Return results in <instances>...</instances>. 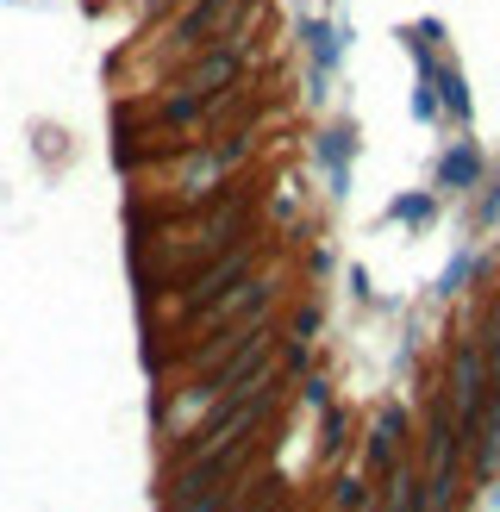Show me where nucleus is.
Masks as SVG:
<instances>
[{
	"mask_svg": "<svg viewBox=\"0 0 500 512\" xmlns=\"http://www.w3.org/2000/svg\"><path fill=\"white\" fill-rule=\"evenodd\" d=\"M357 157H363V138L350 119H325L313 132V175H319V194L344 207L350 200V182H357Z\"/></svg>",
	"mask_w": 500,
	"mask_h": 512,
	"instance_id": "obj_1",
	"label": "nucleus"
},
{
	"mask_svg": "<svg viewBox=\"0 0 500 512\" xmlns=\"http://www.w3.org/2000/svg\"><path fill=\"white\" fill-rule=\"evenodd\" d=\"M294 38H300V50H307V69H319V75H344V63H350V19L338 13V7H325V13H307V19H294Z\"/></svg>",
	"mask_w": 500,
	"mask_h": 512,
	"instance_id": "obj_2",
	"label": "nucleus"
},
{
	"mask_svg": "<svg viewBox=\"0 0 500 512\" xmlns=\"http://www.w3.org/2000/svg\"><path fill=\"white\" fill-rule=\"evenodd\" d=\"M482 175H488V150H482V138H450L438 157H432V188L450 200V194H475L482 188Z\"/></svg>",
	"mask_w": 500,
	"mask_h": 512,
	"instance_id": "obj_3",
	"label": "nucleus"
},
{
	"mask_svg": "<svg viewBox=\"0 0 500 512\" xmlns=\"http://www.w3.org/2000/svg\"><path fill=\"white\" fill-rule=\"evenodd\" d=\"M407 413L400 406H382V413L369 419V431H363V463L375 469V475H394L400 463H407Z\"/></svg>",
	"mask_w": 500,
	"mask_h": 512,
	"instance_id": "obj_4",
	"label": "nucleus"
},
{
	"mask_svg": "<svg viewBox=\"0 0 500 512\" xmlns=\"http://www.w3.org/2000/svg\"><path fill=\"white\" fill-rule=\"evenodd\" d=\"M432 88H438V119H444V125H469L475 94H469V75H463V63L450 57V50L432 63Z\"/></svg>",
	"mask_w": 500,
	"mask_h": 512,
	"instance_id": "obj_5",
	"label": "nucleus"
},
{
	"mask_svg": "<svg viewBox=\"0 0 500 512\" xmlns=\"http://www.w3.org/2000/svg\"><path fill=\"white\" fill-rule=\"evenodd\" d=\"M438 213H444V194L438 188H400L382 207V225H394V232H432Z\"/></svg>",
	"mask_w": 500,
	"mask_h": 512,
	"instance_id": "obj_6",
	"label": "nucleus"
},
{
	"mask_svg": "<svg viewBox=\"0 0 500 512\" xmlns=\"http://www.w3.org/2000/svg\"><path fill=\"white\" fill-rule=\"evenodd\" d=\"M344 456H350V413L332 400V406L319 413V469H338Z\"/></svg>",
	"mask_w": 500,
	"mask_h": 512,
	"instance_id": "obj_7",
	"label": "nucleus"
},
{
	"mask_svg": "<svg viewBox=\"0 0 500 512\" xmlns=\"http://www.w3.org/2000/svg\"><path fill=\"white\" fill-rule=\"evenodd\" d=\"M475 275H482V250H475V244H463V250L444 263V275L432 281V294H438V300H450V294H463Z\"/></svg>",
	"mask_w": 500,
	"mask_h": 512,
	"instance_id": "obj_8",
	"label": "nucleus"
},
{
	"mask_svg": "<svg viewBox=\"0 0 500 512\" xmlns=\"http://www.w3.org/2000/svg\"><path fill=\"white\" fill-rule=\"evenodd\" d=\"M332 512H369L375 506V488H369V475H357V469H344L338 481H332Z\"/></svg>",
	"mask_w": 500,
	"mask_h": 512,
	"instance_id": "obj_9",
	"label": "nucleus"
},
{
	"mask_svg": "<svg viewBox=\"0 0 500 512\" xmlns=\"http://www.w3.org/2000/svg\"><path fill=\"white\" fill-rule=\"evenodd\" d=\"M475 232H500V175H482L475 188Z\"/></svg>",
	"mask_w": 500,
	"mask_h": 512,
	"instance_id": "obj_10",
	"label": "nucleus"
},
{
	"mask_svg": "<svg viewBox=\"0 0 500 512\" xmlns=\"http://www.w3.org/2000/svg\"><path fill=\"white\" fill-rule=\"evenodd\" d=\"M288 388H300V406H307V413H325V406H332V375H319V369H307L300 381H288Z\"/></svg>",
	"mask_w": 500,
	"mask_h": 512,
	"instance_id": "obj_11",
	"label": "nucleus"
},
{
	"mask_svg": "<svg viewBox=\"0 0 500 512\" xmlns=\"http://www.w3.org/2000/svg\"><path fill=\"white\" fill-rule=\"evenodd\" d=\"M319 325H325V306L319 300H307V306H294V319H288V338H319Z\"/></svg>",
	"mask_w": 500,
	"mask_h": 512,
	"instance_id": "obj_12",
	"label": "nucleus"
},
{
	"mask_svg": "<svg viewBox=\"0 0 500 512\" xmlns=\"http://www.w3.org/2000/svg\"><path fill=\"white\" fill-rule=\"evenodd\" d=\"M344 281H350V300H357V306H375V288H369V269L363 263H350Z\"/></svg>",
	"mask_w": 500,
	"mask_h": 512,
	"instance_id": "obj_13",
	"label": "nucleus"
}]
</instances>
